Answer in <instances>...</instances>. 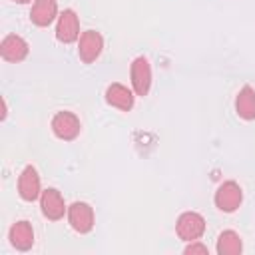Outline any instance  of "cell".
<instances>
[{
  "instance_id": "obj_1",
  "label": "cell",
  "mask_w": 255,
  "mask_h": 255,
  "mask_svg": "<svg viewBox=\"0 0 255 255\" xmlns=\"http://www.w3.org/2000/svg\"><path fill=\"white\" fill-rule=\"evenodd\" d=\"M175 231H177L179 239H183L187 243L197 241L205 231V219L195 211H185L179 215V219L175 223Z\"/></svg>"
},
{
  "instance_id": "obj_2",
  "label": "cell",
  "mask_w": 255,
  "mask_h": 255,
  "mask_svg": "<svg viewBox=\"0 0 255 255\" xmlns=\"http://www.w3.org/2000/svg\"><path fill=\"white\" fill-rule=\"evenodd\" d=\"M70 227L78 233H90L94 229V209L86 201H74L68 207Z\"/></svg>"
},
{
  "instance_id": "obj_3",
  "label": "cell",
  "mask_w": 255,
  "mask_h": 255,
  "mask_svg": "<svg viewBox=\"0 0 255 255\" xmlns=\"http://www.w3.org/2000/svg\"><path fill=\"white\" fill-rule=\"evenodd\" d=\"M82 129V124H80V118L74 114V112H58L54 118H52V131L56 133V137L60 139H76L78 133Z\"/></svg>"
},
{
  "instance_id": "obj_4",
  "label": "cell",
  "mask_w": 255,
  "mask_h": 255,
  "mask_svg": "<svg viewBox=\"0 0 255 255\" xmlns=\"http://www.w3.org/2000/svg\"><path fill=\"white\" fill-rule=\"evenodd\" d=\"M104 50V38L100 32L96 30H86L82 36H80V42H78V56L82 62L86 64H92L100 58Z\"/></svg>"
},
{
  "instance_id": "obj_5",
  "label": "cell",
  "mask_w": 255,
  "mask_h": 255,
  "mask_svg": "<svg viewBox=\"0 0 255 255\" xmlns=\"http://www.w3.org/2000/svg\"><path fill=\"white\" fill-rule=\"evenodd\" d=\"M241 201H243V191L235 181H225L215 191V205L225 213H233L241 205Z\"/></svg>"
},
{
  "instance_id": "obj_6",
  "label": "cell",
  "mask_w": 255,
  "mask_h": 255,
  "mask_svg": "<svg viewBox=\"0 0 255 255\" xmlns=\"http://www.w3.org/2000/svg\"><path fill=\"white\" fill-rule=\"evenodd\" d=\"M80 36V20L78 14L68 8L58 16V24H56V38L64 44H72L76 42Z\"/></svg>"
},
{
  "instance_id": "obj_7",
  "label": "cell",
  "mask_w": 255,
  "mask_h": 255,
  "mask_svg": "<svg viewBox=\"0 0 255 255\" xmlns=\"http://www.w3.org/2000/svg\"><path fill=\"white\" fill-rule=\"evenodd\" d=\"M129 76H131L133 92H135L137 96H147L149 86H151V68H149L147 58H143V56L135 58V60L131 62Z\"/></svg>"
},
{
  "instance_id": "obj_8",
  "label": "cell",
  "mask_w": 255,
  "mask_h": 255,
  "mask_svg": "<svg viewBox=\"0 0 255 255\" xmlns=\"http://www.w3.org/2000/svg\"><path fill=\"white\" fill-rule=\"evenodd\" d=\"M18 193L24 201H36L42 195L40 189V175L34 165H26L18 177Z\"/></svg>"
},
{
  "instance_id": "obj_9",
  "label": "cell",
  "mask_w": 255,
  "mask_h": 255,
  "mask_svg": "<svg viewBox=\"0 0 255 255\" xmlns=\"http://www.w3.org/2000/svg\"><path fill=\"white\" fill-rule=\"evenodd\" d=\"M40 207H42L44 217H48L50 221L62 219L64 213L68 211L66 205H64L62 193H60L56 187H48V189L42 191V195H40Z\"/></svg>"
},
{
  "instance_id": "obj_10",
  "label": "cell",
  "mask_w": 255,
  "mask_h": 255,
  "mask_svg": "<svg viewBox=\"0 0 255 255\" xmlns=\"http://www.w3.org/2000/svg\"><path fill=\"white\" fill-rule=\"evenodd\" d=\"M28 42L18 34H8L0 42V54L6 62H22L28 56Z\"/></svg>"
},
{
  "instance_id": "obj_11",
  "label": "cell",
  "mask_w": 255,
  "mask_h": 255,
  "mask_svg": "<svg viewBox=\"0 0 255 255\" xmlns=\"http://www.w3.org/2000/svg\"><path fill=\"white\" fill-rule=\"evenodd\" d=\"M56 16H58V2L56 0H34L32 10H30L32 24L46 28L54 22Z\"/></svg>"
},
{
  "instance_id": "obj_12",
  "label": "cell",
  "mask_w": 255,
  "mask_h": 255,
  "mask_svg": "<svg viewBox=\"0 0 255 255\" xmlns=\"http://www.w3.org/2000/svg\"><path fill=\"white\" fill-rule=\"evenodd\" d=\"M8 239H10L12 247H16L18 251H28L34 245V229L28 221H16L10 227Z\"/></svg>"
},
{
  "instance_id": "obj_13",
  "label": "cell",
  "mask_w": 255,
  "mask_h": 255,
  "mask_svg": "<svg viewBox=\"0 0 255 255\" xmlns=\"http://www.w3.org/2000/svg\"><path fill=\"white\" fill-rule=\"evenodd\" d=\"M106 102L122 112H129L133 108V94L124 84H112L106 90Z\"/></svg>"
},
{
  "instance_id": "obj_14",
  "label": "cell",
  "mask_w": 255,
  "mask_h": 255,
  "mask_svg": "<svg viewBox=\"0 0 255 255\" xmlns=\"http://www.w3.org/2000/svg\"><path fill=\"white\" fill-rule=\"evenodd\" d=\"M235 110L239 114V118L251 122L255 120V90L251 86L241 88V92L235 98Z\"/></svg>"
},
{
  "instance_id": "obj_15",
  "label": "cell",
  "mask_w": 255,
  "mask_h": 255,
  "mask_svg": "<svg viewBox=\"0 0 255 255\" xmlns=\"http://www.w3.org/2000/svg\"><path fill=\"white\" fill-rule=\"evenodd\" d=\"M241 249H243V243L235 231L227 229L217 237V253L219 255H239Z\"/></svg>"
},
{
  "instance_id": "obj_16",
  "label": "cell",
  "mask_w": 255,
  "mask_h": 255,
  "mask_svg": "<svg viewBox=\"0 0 255 255\" xmlns=\"http://www.w3.org/2000/svg\"><path fill=\"white\" fill-rule=\"evenodd\" d=\"M207 255V247L203 243H197V241H189V245L185 247V255Z\"/></svg>"
},
{
  "instance_id": "obj_17",
  "label": "cell",
  "mask_w": 255,
  "mask_h": 255,
  "mask_svg": "<svg viewBox=\"0 0 255 255\" xmlns=\"http://www.w3.org/2000/svg\"><path fill=\"white\" fill-rule=\"evenodd\" d=\"M14 2H18V4H26V2H32V0H14Z\"/></svg>"
}]
</instances>
